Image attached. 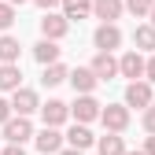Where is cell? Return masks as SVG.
Segmentation results:
<instances>
[{"label": "cell", "instance_id": "6da1fadb", "mask_svg": "<svg viewBox=\"0 0 155 155\" xmlns=\"http://www.w3.org/2000/svg\"><path fill=\"white\" fill-rule=\"evenodd\" d=\"M33 137V126H30V114H11L4 122V140L8 144H26Z\"/></svg>", "mask_w": 155, "mask_h": 155}, {"label": "cell", "instance_id": "7a4b0ae2", "mask_svg": "<svg viewBox=\"0 0 155 155\" xmlns=\"http://www.w3.org/2000/svg\"><path fill=\"white\" fill-rule=\"evenodd\" d=\"M100 122L111 129V133H122L129 126V104H107L104 114H100Z\"/></svg>", "mask_w": 155, "mask_h": 155}, {"label": "cell", "instance_id": "3957f363", "mask_svg": "<svg viewBox=\"0 0 155 155\" xmlns=\"http://www.w3.org/2000/svg\"><path fill=\"white\" fill-rule=\"evenodd\" d=\"M70 114H74L78 122H85V126H89L92 118H100V114H104V107H100V104L92 100V92H81V96H78V100H74Z\"/></svg>", "mask_w": 155, "mask_h": 155}, {"label": "cell", "instance_id": "277c9868", "mask_svg": "<svg viewBox=\"0 0 155 155\" xmlns=\"http://www.w3.org/2000/svg\"><path fill=\"white\" fill-rule=\"evenodd\" d=\"M33 140H37V151H45V155H59L63 151V133H59V126H45Z\"/></svg>", "mask_w": 155, "mask_h": 155}, {"label": "cell", "instance_id": "5b68a950", "mask_svg": "<svg viewBox=\"0 0 155 155\" xmlns=\"http://www.w3.org/2000/svg\"><path fill=\"white\" fill-rule=\"evenodd\" d=\"M67 30H70V18H67V15L45 11V18H41V33H45V37H52V41H63Z\"/></svg>", "mask_w": 155, "mask_h": 155}, {"label": "cell", "instance_id": "8992f818", "mask_svg": "<svg viewBox=\"0 0 155 155\" xmlns=\"http://www.w3.org/2000/svg\"><path fill=\"white\" fill-rule=\"evenodd\" d=\"M144 70H148V59H144L140 52H126L122 59H118V74L133 78V81H140V78H144Z\"/></svg>", "mask_w": 155, "mask_h": 155}, {"label": "cell", "instance_id": "52a82bcc", "mask_svg": "<svg viewBox=\"0 0 155 155\" xmlns=\"http://www.w3.org/2000/svg\"><path fill=\"white\" fill-rule=\"evenodd\" d=\"M126 104L129 107H151L155 100H151V81H129V89H126Z\"/></svg>", "mask_w": 155, "mask_h": 155}, {"label": "cell", "instance_id": "ba28073f", "mask_svg": "<svg viewBox=\"0 0 155 155\" xmlns=\"http://www.w3.org/2000/svg\"><path fill=\"white\" fill-rule=\"evenodd\" d=\"M92 41H96V48H100V52H114V48L122 45V30L114 26V22H104L100 30H96Z\"/></svg>", "mask_w": 155, "mask_h": 155}, {"label": "cell", "instance_id": "9c48e42d", "mask_svg": "<svg viewBox=\"0 0 155 155\" xmlns=\"http://www.w3.org/2000/svg\"><path fill=\"white\" fill-rule=\"evenodd\" d=\"M11 107H15V114H33L37 107H41V100H37L33 89H15L11 92Z\"/></svg>", "mask_w": 155, "mask_h": 155}, {"label": "cell", "instance_id": "30bf717a", "mask_svg": "<svg viewBox=\"0 0 155 155\" xmlns=\"http://www.w3.org/2000/svg\"><path fill=\"white\" fill-rule=\"evenodd\" d=\"M67 114H70V107H67L63 100H48V104H41V118H45V126H63Z\"/></svg>", "mask_w": 155, "mask_h": 155}, {"label": "cell", "instance_id": "8fae6325", "mask_svg": "<svg viewBox=\"0 0 155 155\" xmlns=\"http://www.w3.org/2000/svg\"><path fill=\"white\" fill-rule=\"evenodd\" d=\"M15 89H22L18 63H0V92H15Z\"/></svg>", "mask_w": 155, "mask_h": 155}, {"label": "cell", "instance_id": "7c38bea8", "mask_svg": "<svg viewBox=\"0 0 155 155\" xmlns=\"http://www.w3.org/2000/svg\"><path fill=\"white\" fill-rule=\"evenodd\" d=\"M92 70L100 81H111L114 74H118V59H114L111 52H96V59H92Z\"/></svg>", "mask_w": 155, "mask_h": 155}, {"label": "cell", "instance_id": "4fadbf2b", "mask_svg": "<svg viewBox=\"0 0 155 155\" xmlns=\"http://www.w3.org/2000/svg\"><path fill=\"white\" fill-rule=\"evenodd\" d=\"M96 70L92 67H78V70H70V85H74V92H92L96 89Z\"/></svg>", "mask_w": 155, "mask_h": 155}, {"label": "cell", "instance_id": "5bb4252c", "mask_svg": "<svg viewBox=\"0 0 155 155\" xmlns=\"http://www.w3.org/2000/svg\"><path fill=\"white\" fill-rule=\"evenodd\" d=\"M122 11H126L122 0H92V15H96V18H104V22H114Z\"/></svg>", "mask_w": 155, "mask_h": 155}, {"label": "cell", "instance_id": "9a60e30c", "mask_svg": "<svg viewBox=\"0 0 155 155\" xmlns=\"http://www.w3.org/2000/svg\"><path fill=\"white\" fill-rule=\"evenodd\" d=\"M59 52H63V48L55 45L52 37H41V45L33 48V59L41 63V67H48V63H59Z\"/></svg>", "mask_w": 155, "mask_h": 155}, {"label": "cell", "instance_id": "2e32d148", "mask_svg": "<svg viewBox=\"0 0 155 155\" xmlns=\"http://www.w3.org/2000/svg\"><path fill=\"white\" fill-rule=\"evenodd\" d=\"M41 81H45L48 89H55V85L70 81V70H67L63 63H48V67H45V74H41Z\"/></svg>", "mask_w": 155, "mask_h": 155}, {"label": "cell", "instance_id": "e0dca14e", "mask_svg": "<svg viewBox=\"0 0 155 155\" xmlns=\"http://www.w3.org/2000/svg\"><path fill=\"white\" fill-rule=\"evenodd\" d=\"M67 140H70V148H81V151L96 144V137L89 133V126H85V122H78V126H74V129L67 133Z\"/></svg>", "mask_w": 155, "mask_h": 155}, {"label": "cell", "instance_id": "ac0fdd59", "mask_svg": "<svg viewBox=\"0 0 155 155\" xmlns=\"http://www.w3.org/2000/svg\"><path fill=\"white\" fill-rule=\"evenodd\" d=\"M96 148H100V155H126L122 137H118V133H111V129H107V137H100V140H96Z\"/></svg>", "mask_w": 155, "mask_h": 155}, {"label": "cell", "instance_id": "d6986e66", "mask_svg": "<svg viewBox=\"0 0 155 155\" xmlns=\"http://www.w3.org/2000/svg\"><path fill=\"white\" fill-rule=\"evenodd\" d=\"M133 45H137L140 52H151L155 48V26L148 22V26H137L133 30Z\"/></svg>", "mask_w": 155, "mask_h": 155}, {"label": "cell", "instance_id": "ffe728a7", "mask_svg": "<svg viewBox=\"0 0 155 155\" xmlns=\"http://www.w3.org/2000/svg\"><path fill=\"white\" fill-rule=\"evenodd\" d=\"M18 48H22V45L4 33V37H0V63H18Z\"/></svg>", "mask_w": 155, "mask_h": 155}, {"label": "cell", "instance_id": "44dd1931", "mask_svg": "<svg viewBox=\"0 0 155 155\" xmlns=\"http://www.w3.org/2000/svg\"><path fill=\"white\" fill-rule=\"evenodd\" d=\"M92 11V0H63V15L67 18H85Z\"/></svg>", "mask_w": 155, "mask_h": 155}, {"label": "cell", "instance_id": "7402d4cb", "mask_svg": "<svg viewBox=\"0 0 155 155\" xmlns=\"http://www.w3.org/2000/svg\"><path fill=\"white\" fill-rule=\"evenodd\" d=\"M151 8H155V0H126V11H129V15H137V18L151 15Z\"/></svg>", "mask_w": 155, "mask_h": 155}, {"label": "cell", "instance_id": "603a6c76", "mask_svg": "<svg viewBox=\"0 0 155 155\" xmlns=\"http://www.w3.org/2000/svg\"><path fill=\"white\" fill-rule=\"evenodd\" d=\"M15 22V4H8V0H4V4H0V30H8Z\"/></svg>", "mask_w": 155, "mask_h": 155}, {"label": "cell", "instance_id": "cb8c5ba5", "mask_svg": "<svg viewBox=\"0 0 155 155\" xmlns=\"http://www.w3.org/2000/svg\"><path fill=\"white\" fill-rule=\"evenodd\" d=\"M144 129H148V133H155V104H151V107H144Z\"/></svg>", "mask_w": 155, "mask_h": 155}, {"label": "cell", "instance_id": "d4e9b609", "mask_svg": "<svg viewBox=\"0 0 155 155\" xmlns=\"http://www.w3.org/2000/svg\"><path fill=\"white\" fill-rule=\"evenodd\" d=\"M11 114H15V107H11L8 100H0V126H4V122L11 118Z\"/></svg>", "mask_w": 155, "mask_h": 155}, {"label": "cell", "instance_id": "484cf974", "mask_svg": "<svg viewBox=\"0 0 155 155\" xmlns=\"http://www.w3.org/2000/svg\"><path fill=\"white\" fill-rule=\"evenodd\" d=\"M33 4H37V8H45V11H52V8H59L63 0H33Z\"/></svg>", "mask_w": 155, "mask_h": 155}, {"label": "cell", "instance_id": "4316f807", "mask_svg": "<svg viewBox=\"0 0 155 155\" xmlns=\"http://www.w3.org/2000/svg\"><path fill=\"white\" fill-rule=\"evenodd\" d=\"M0 155H26V151H22V144H8V148L0 151Z\"/></svg>", "mask_w": 155, "mask_h": 155}, {"label": "cell", "instance_id": "83f0119b", "mask_svg": "<svg viewBox=\"0 0 155 155\" xmlns=\"http://www.w3.org/2000/svg\"><path fill=\"white\" fill-rule=\"evenodd\" d=\"M144 78H148V81L155 85V55H151V59H148V70H144Z\"/></svg>", "mask_w": 155, "mask_h": 155}, {"label": "cell", "instance_id": "f1b7e54d", "mask_svg": "<svg viewBox=\"0 0 155 155\" xmlns=\"http://www.w3.org/2000/svg\"><path fill=\"white\" fill-rule=\"evenodd\" d=\"M144 151H148V155H155V133L148 137V144H144Z\"/></svg>", "mask_w": 155, "mask_h": 155}, {"label": "cell", "instance_id": "f546056e", "mask_svg": "<svg viewBox=\"0 0 155 155\" xmlns=\"http://www.w3.org/2000/svg\"><path fill=\"white\" fill-rule=\"evenodd\" d=\"M59 155H81V148H67V151H59Z\"/></svg>", "mask_w": 155, "mask_h": 155}, {"label": "cell", "instance_id": "4dcf8cb0", "mask_svg": "<svg viewBox=\"0 0 155 155\" xmlns=\"http://www.w3.org/2000/svg\"><path fill=\"white\" fill-rule=\"evenodd\" d=\"M126 155H148V151H126Z\"/></svg>", "mask_w": 155, "mask_h": 155}, {"label": "cell", "instance_id": "1f68e13d", "mask_svg": "<svg viewBox=\"0 0 155 155\" xmlns=\"http://www.w3.org/2000/svg\"><path fill=\"white\" fill-rule=\"evenodd\" d=\"M148 18H151V26H155V8H151V15H148Z\"/></svg>", "mask_w": 155, "mask_h": 155}, {"label": "cell", "instance_id": "d6a6232c", "mask_svg": "<svg viewBox=\"0 0 155 155\" xmlns=\"http://www.w3.org/2000/svg\"><path fill=\"white\" fill-rule=\"evenodd\" d=\"M8 4H26V0H8Z\"/></svg>", "mask_w": 155, "mask_h": 155}]
</instances>
